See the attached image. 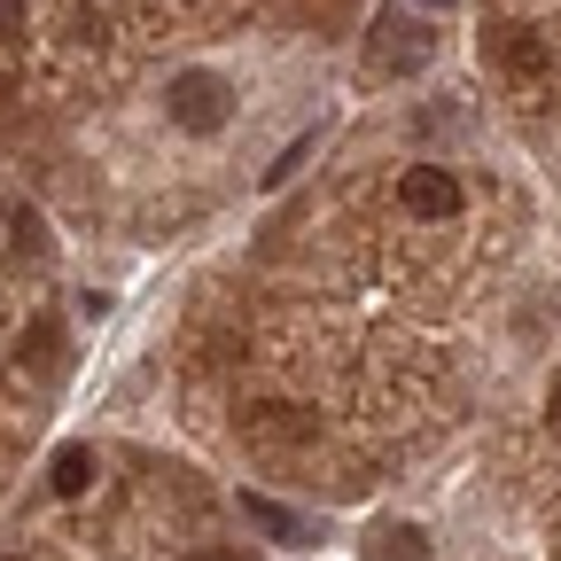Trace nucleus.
Returning a JSON list of instances; mask_svg holds the SVG:
<instances>
[{
  "label": "nucleus",
  "mask_w": 561,
  "mask_h": 561,
  "mask_svg": "<svg viewBox=\"0 0 561 561\" xmlns=\"http://www.w3.org/2000/svg\"><path fill=\"white\" fill-rule=\"evenodd\" d=\"M24 32V0H0V39H16Z\"/></svg>",
  "instance_id": "nucleus-9"
},
{
  "label": "nucleus",
  "mask_w": 561,
  "mask_h": 561,
  "mask_svg": "<svg viewBox=\"0 0 561 561\" xmlns=\"http://www.w3.org/2000/svg\"><path fill=\"white\" fill-rule=\"evenodd\" d=\"M500 39H507V47H500V55H507V62H515V70H538V62H546V47H538V39H530V32H500Z\"/></svg>",
  "instance_id": "nucleus-6"
},
{
  "label": "nucleus",
  "mask_w": 561,
  "mask_h": 561,
  "mask_svg": "<svg viewBox=\"0 0 561 561\" xmlns=\"http://www.w3.org/2000/svg\"><path fill=\"white\" fill-rule=\"evenodd\" d=\"M195 561H242V553H227V546H203V553H195Z\"/></svg>",
  "instance_id": "nucleus-10"
},
{
  "label": "nucleus",
  "mask_w": 561,
  "mask_h": 561,
  "mask_svg": "<svg viewBox=\"0 0 561 561\" xmlns=\"http://www.w3.org/2000/svg\"><path fill=\"white\" fill-rule=\"evenodd\" d=\"M553 430H561V382H553Z\"/></svg>",
  "instance_id": "nucleus-11"
},
{
  "label": "nucleus",
  "mask_w": 561,
  "mask_h": 561,
  "mask_svg": "<svg viewBox=\"0 0 561 561\" xmlns=\"http://www.w3.org/2000/svg\"><path fill=\"white\" fill-rule=\"evenodd\" d=\"M242 507H250V523H265L273 538H297V515H289V507H273V500H257V491H250Z\"/></svg>",
  "instance_id": "nucleus-5"
},
{
  "label": "nucleus",
  "mask_w": 561,
  "mask_h": 561,
  "mask_svg": "<svg viewBox=\"0 0 561 561\" xmlns=\"http://www.w3.org/2000/svg\"><path fill=\"white\" fill-rule=\"evenodd\" d=\"M55 343H62L55 328H32V335H24V367H39V351H47V359H55Z\"/></svg>",
  "instance_id": "nucleus-8"
},
{
  "label": "nucleus",
  "mask_w": 561,
  "mask_h": 561,
  "mask_svg": "<svg viewBox=\"0 0 561 561\" xmlns=\"http://www.w3.org/2000/svg\"><path fill=\"white\" fill-rule=\"evenodd\" d=\"M47 483L62 491V500H79V491L94 483V453H87V445H62V453L47 460Z\"/></svg>",
  "instance_id": "nucleus-3"
},
{
  "label": "nucleus",
  "mask_w": 561,
  "mask_h": 561,
  "mask_svg": "<svg viewBox=\"0 0 561 561\" xmlns=\"http://www.w3.org/2000/svg\"><path fill=\"white\" fill-rule=\"evenodd\" d=\"M430 9H453V0H430Z\"/></svg>",
  "instance_id": "nucleus-12"
},
{
  "label": "nucleus",
  "mask_w": 561,
  "mask_h": 561,
  "mask_svg": "<svg viewBox=\"0 0 561 561\" xmlns=\"http://www.w3.org/2000/svg\"><path fill=\"white\" fill-rule=\"evenodd\" d=\"M16 250H24V257H47V227L32 219V210H16Z\"/></svg>",
  "instance_id": "nucleus-7"
},
{
  "label": "nucleus",
  "mask_w": 561,
  "mask_h": 561,
  "mask_svg": "<svg viewBox=\"0 0 561 561\" xmlns=\"http://www.w3.org/2000/svg\"><path fill=\"white\" fill-rule=\"evenodd\" d=\"M398 195H405V210H413V219H430V227L460 219V180H453V172H437V164H413Z\"/></svg>",
  "instance_id": "nucleus-2"
},
{
  "label": "nucleus",
  "mask_w": 561,
  "mask_h": 561,
  "mask_svg": "<svg viewBox=\"0 0 561 561\" xmlns=\"http://www.w3.org/2000/svg\"><path fill=\"white\" fill-rule=\"evenodd\" d=\"M375 561H430V538H421L413 523H382L375 530Z\"/></svg>",
  "instance_id": "nucleus-4"
},
{
  "label": "nucleus",
  "mask_w": 561,
  "mask_h": 561,
  "mask_svg": "<svg viewBox=\"0 0 561 561\" xmlns=\"http://www.w3.org/2000/svg\"><path fill=\"white\" fill-rule=\"evenodd\" d=\"M164 110L180 133H219L227 110H234V87L219 79V70H180V79L164 87Z\"/></svg>",
  "instance_id": "nucleus-1"
}]
</instances>
